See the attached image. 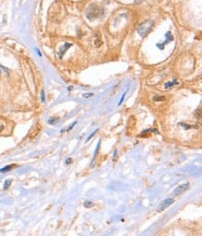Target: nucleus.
Returning a JSON list of instances; mask_svg holds the SVG:
<instances>
[{
    "instance_id": "f257e3e1",
    "label": "nucleus",
    "mask_w": 202,
    "mask_h": 236,
    "mask_svg": "<svg viewBox=\"0 0 202 236\" xmlns=\"http://www.w3.org/2000/svg\"><path fill=\"white\" fill-rule=\"evenodd\" d=\"M153 25H154V22L152 21L144 22L141 23L140 26L138 27V33L140 34L141 36H145L151 32Z\"/></svg>"
},
{
    "instance_id": "f03ea898",
    "label": "nucleus",
    "mask_w": 202,
    "mask_h": 236,
    "mask_svg": "<svg viewBox=\"0 0 202 236\" xmlns=\"http://www.w3.org/2000/svg\"><path fill=\"white\" fill-rule=\"evenodd\" d=\"M188 189H189V183H188V182L184 183V184H181V185L178 186L177 188H175V190H173V194H174V195H180V194H182L183 192L186 191Z\"/></svg>"
},
{
    "instance_id": "7ed1b4c3",
    "label": "nucleus",
    "mask_w": 202,
    "mask_h": 236,
    "mask_svg": "<svg viewBox=\"0 0 202 236\" xmlns=\"http://www.w3.org/2000/svg\"><path fill=\"white\" fill-rule=\"evenodd\" d=\"M173 203H174V199H172V198H168V199H166V200H164V201L160 204V205H159V207H158V211H159V212H160V211H164L165 209H167L169 206H171Z\"/></svg>"
},
{
    "instance_id": "20e7f679",
    "label": "nucleus",
    "mask_w": 202,
    "mask_h": 236,
    "mask_svg": "<svg viewBox=\"0 0 202 236\" xmlns=\"http://www.w3.org/2000/svg\"><path fill=\"white\" fill-rule=\"evenodd\" d=\"M71 46H72V44H70V43H66L64 47L61 48L60 52H59V56H60V58L62 57V55H64V54L65 53V52L67 51V49H68Z\"/></svg>"
},
{
    "instance_id": "39448f33",
    "label": "nucleus",
    "mask_w": 202,
    "mask_h": 236,
    "mask_svg": "<svg viewBox=\"0 0 202 236\" xmlns=\"http://www.w3.org/2000/svg\"><path fill=\"white\" fill-rule=\"evenodd\" d=\"M176 84H178L177 83V80H173V81H171V82H167L166 84H165V88L167 89V88H171V87H172V86H174V85H176Z\"/></svg>"
},
{
    "instance_id": "423d86ee",
    "label": "nucleus",
    "mask_w": 202,
    "mask_h": 236,
    "mask_svg": "<svg viewBox=\"0 0 202 236\" xmlns=\"http://www.w3.org/2000/svg\"><path fill=\"white\" fill-rule=\"evenodd\" d=\"M58 120H59V119H58V118H55V117H54V118H50L48 122V124H50V125H53V124H55V123L58 122Z\"/></svg>"
},
{
    "instance_id": "0eeeda50",
    "label": "nucleus",
    "mask_w": 202,
    "mask_h": 236,
    "mask_svg": "<svg viewBox=\"0 0 202 236\" xmlns=\"http://www.w3.org/2000/svg\"><path fill=\"white\" fill-rule=\"evenodd\" d=\"M12 167H13V165H8V166L4 167V168H2V169H0V173H6V172H8V171H9V170H11Z\"/></svg>"
},
{
    "instance_id": "6e6552de",
    "label": "nucleus",
    "mask_w": 202,
    "mask_h": 236,
    "mask_svg": "<svg viewBox=\"0 0 202 236\" xmlns=\"http://www.w3.org/2000/svg\"><path fill=\"white\" fill-rule=\"evenodd\" d=\"M94 205V204L92 203V202H90V201H87V202H85V204H84V206L86 207V208H91V207H92Z\"/></svg>"
},
{
    "instance_id": "1a4fd4ad",
    "label": "nucleus",
    "mask_w": 202,
    "mask_h": 236,
    "mask_svg": "<svg viewBox=\"0 0 202 236\" xmlns=\"http://www.w3.org/2000/svg\"><path fill=\"white\" fill-rule=\"evenodd\" d=\"M11 182H12V181H11L10 179H7V180L5 181V183H4V189H5V190H7V189L9 187V186L11 185Z\"/></svg>"
},
{
    "instance_id": "9d476101",
    "label": "nucleus",
    "mask_w": 202,
    "mask_h": 236,
    "mask_svg": "<svg viewBox=\"0 0 202 236\" xmlns=\"http://www.w3.org/2000/svg\"><path fill=\"white\" fill-rule=\"evenodd\" d=\"M98 131H99V130H98V129H96V130H95V131H94L92 133H91V135H90L89 137H88V139H87V142H89V141H90V140H91V139L93 137V136L95 135V133H97V132H98Z\"/></svg>"
},
{
    "instance_id": "9b49d317",
    "label": "nucleus",
    "mask_w": 202,
    "mask_h": 236,
    "mask_svg": "<svg viewBox=\"0 0 202 236\" xmlns=\"http://www.w3.org/2000/svg\"><path fill=\"white\" fill-rule=\"evenodd\" d=\"M180 125H182L185 130H188V129H191L192 127H195V126H192V125H186L185 123H180Z\"/></svg>"
},
{
    "instance_id": "f8f14e48",
    "label": "nucleus",
    "mask_w": 202,
    "mask_h": 236,
    "mask_svg": "<svg viewBox=\"0 0 202 236\" xmlns=\"http://www.w3.org/2000/svg\"><path fill=\"white\" fill-rule=\"evenodd\" d=\"M4 71H5V72H7V73L8 72V69H7L6 67H4V66H0V76L2 75V72H4Z\"/></svg>"
},
{
    "instance_id": "ddd939ff",
    "label": "nucleus",
    "mask_w": 202,
    "mask_h": 236,
    "mask_svg": "<svg viewBox=\"0 0 202 236\" xmlns=\"http://www.w3.org/2000/svg\"><path fill=\"white\" fill-rule=\"evenodd\" d=\"M154 100L155 101H164V100H165V97H164V96H158V97H155L154 98Z\"/></svg>"
},
{
    "instance_id": "4468645a",
    "label": "nucleus",
    "mask_w": 202,
    "mask_h": 236,
    "mask_svg": "<svg viewBox=\"0 0 202 236\" xmlns=\"http://www.w3.org/2000/svg\"><path fill=\"white\" fill-rule=\"evenodd\" d=\"M41 100H42L43 103L45 102V93H44V91H41Z\"/></svg>"
},
{
    "instance_id": "2eb2a0df",
    "label": "nucleus",
    "mask_w": 202,
    "mask_h": 236,
    "mask_svg": "<svg viewBox=\"0 0 202 236\" xmlns=\"http://www.w3.org/2000/svg\"><path fill=\"white\" fill-rule=\"evenodd\" d=\"M125 96H126V93L121 96V99H120V101H119V103H118V106H120L121 104H122V102H123V100H124V98H125Z\"/></svg>"
},
{
    "instance_id": "dca6fc26",
    "label": "nucleus",
    "mask_w": 202,
    "mask_h": 236,
    "mask_svg": "<svg viewBox=\"0 0 202 236\" xmlns=\"http://www.w3.org/2000/svg\"><path fill=\"white\" fill-rule=\"evenodd\" d=\"M91 96H93V93H86V94H83V97H84V98H88V97H91Z\"/></svg>"
},
{
    "instance_id": "f3484780",
    "label": "nucleus",
    "mask_w": 202,
    "mask_h": 236,
    "mask_svg": "<svg viewBox=\"0 0 202 236\" xmlns=\"http://www.w3.org/2000/svg\"><path fill=\"white\" fill-rule=\"evenodd\" d=\"M75 124H77V121H75V122H74V123L72 124V125H71V126H70V127H69V128L67 129V131H70V130H71V129H72V128H73V127H74L75 125Z\"/></svg>"
},
{
    "instance_id": "a211bd4d",
    "label": "nucleus",
    "mask_w": 202,
    "mask_h": 236,
    "mask_svg": "<svg viewBox=\"0 0 202 236\" xmlns=\"http://www.w3.org/2000/svg\"><path fill=\"white\" fill-rule=\"evenodd\" d=\"M71 163H72V159H71V158H68V159L66 160V161H65L66 164H71Z\"/></svg>"
}]
</instances>
